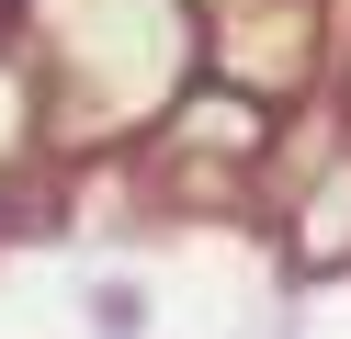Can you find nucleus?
Returning a JSON list of instances; mask_svg holds the SVG:
<instances>
[{"mask_svg": "<svg viewBox=\"0 0 351 339\" xmlns=\"http://www.w3.org/2000/svg\"><path fill=\"white\" fill-rule=\"evenodd\" d=\"M91 328L102 339H147V294L136 283H91Z\"/></svg>", "mask_w": 351, "mask_h": 339, "instance_id": "1", "label": "nucleus"}, {"mask_svg": "<svg viewBox=\"0 0 351 339\" xmlns=\"http://www.w3.org/2000/svg\"><path fill=\"white\" fill-rule=\"evenodd\" d=\"M272 339H295V328H272Z\"/></svg>", "mask_w": 351, "mask_h": 339, "instance_id": "2", "label": "nucleus"}]
</instances>
